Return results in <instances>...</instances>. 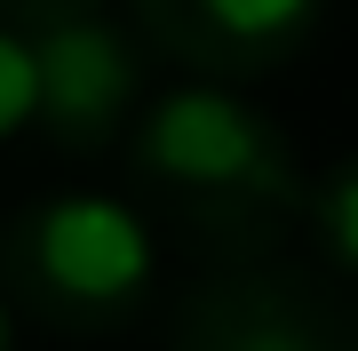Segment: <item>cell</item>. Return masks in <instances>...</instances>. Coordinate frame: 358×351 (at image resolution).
Masks as SVG:
<instances>
[{
	"label": "cell",
	"instance_id": "6da1fadb",
	"mask_svg": "<svg viewBox=\"0 0 358 351\" xmlns=\"http://www.w3.org/2000/svg\"><path fill=\"white\" fill-rule=\"evenodd\" d=\"M128 184L143 223H167L199 263H271L303 232L310 176L279 136V120L255 112L223 80L167 88L128 128Z\"/></svg>",
	"mask_w": 358,
	"mask_h": 351
},
{
	"label": "cell",
	"instance_id": "7a4b0ae2",
	"mask_svg": "<svg viewBox=\"0 0 358 351\" xmlns=\"http://www.w3.org/2000/svg\"><path fill=\"white\" fill-rule=\"evenodd\" d=\"M159 240L120 192H48L0 223V296L48 336H112L152 303Z\"/></svg>",
	"mask_w": 358,
	"mask_h": 351
},
{
	"label": "cell",
	"instance_id": "3957f363",
	"mask_svg": "<svg viewBox=\"0 0 358 351\" xmlns=\"http://www.w3.org/2000/svg\"><path fill=\"white\" fill-rule=\"evenodd\" d=\"M167 351H358V296L319 263H223L183 287Z\"/></svg>",
	"mask_w": 358,
	"mask_h": 351
},
{
	"label": "cell",
	"instance_id": "277c9868",
	"mask_svg": "<svg viewBox=\"0 0 358 351\" xmlns=\"http://www.w3.org/2000/svg\"><path fill=\"white\" fill-rule=\"evenodd\" d=\"M32 48V128L56 144L64 160H96L112 144H128L136 112L152 104V48L136 40V25H112L103 8L88 16H56V25L24 32Z\"/></svg>",
	"mask_w": 358,
	"mask_h": 351
},
{
	"label": "cell",
	"instance_id": "5b68a950",
	"mask_svg": "<svg viewBox=\"0 0 358 351\" xmlns=\"http://www.w3.org/2000/svg\"><path fill=\"white\" fill-rule=\"evenodd\" d=\"M136 40L199 80H263L310 48L327 0H128Z\"/></svg>",
	"mask_w": 358,
	"mask_h": 351
},
{
	"label": "cell",
	"instance_id": "8992f818",
	"mask_svg": "<svg viewBox=\"0 0 358 351\" xmlns=\"http://www.w3.org/2000/svg\"><path fill=\"white\" fill-rule=\"evenodd\" d=\"M303 232H310V247H319V272L350 287L358 280V152H343L327 176H310Z\"/></svg>",
	"mask_w": 358,
	"mask_h": 351
},
{
	"label": "cell",
	"instance_id": "52a82bcc",
	"mask_svg": "<svg viewBox=\"0 0 358 351\" xmlns=\"http://www.w3.org/2000/svg\"><path fill=\"white\" fill-rule=\"evenodd\" d=\"M32 128V48L16 25H0V144Z\"/></svg>",
	"mask_w": 358,
	"mask_h": 351
},
{
	"label": "cell",
	"instance_id": "ba28073f",
	"mask_svg": "<svg viewBox=\"0 0 358 351\" xmlns=\"http://www.w3.org/2000/svg\"><path fill=\"white\" fill-rule=\"evenodd\" d=\"M88 8H103V0H0V25L32 32V25H56V16H88Z\"/></svg>",
	"mask_w": 358,
	"mask_h": 351
},
{
	"label": "cell",
	"instance_id": "9c48e42d",
	"mask_svg": "<svg viewBox=\"0 0 358 351\" xmlns=\"http://www.w3.org/2000/svg\"><path fill=\"white\" fill-rule=\"evenodd\" d=\"M0 351H16V312H8V296H0Z\"/></svg>",
	"mask_w": 358,
	"mask_h": 351
}]
</instances>
